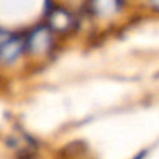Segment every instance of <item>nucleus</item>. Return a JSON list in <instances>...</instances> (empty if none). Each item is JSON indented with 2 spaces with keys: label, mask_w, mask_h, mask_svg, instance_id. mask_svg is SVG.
<instances>
[{
  "label": "nucleus",
  "mask_w": 159,
  "mask_h": 159,
  "mask_svg": "<svg viewBox=\"0 0 159 159\" xmlns=\"http://www.w3.org/2000/svg\"><path fill=\"white\" fill-rule=\"evenodd\" d=\"M28 45H30V49L35 53L45 52L50 45V32L48 31V28L41 27L34 31L30 35Z\"/></svg>",
  "instance_id": "1"
},
{
  "label": "nucleus",
  "mask_w": 159,
  "mask_h": 159,
  "mask_svg": "<svg viewBox=\"0 0 159 159\" xmlns=\"http://www.w3.org/2000/svg\"><path fill=\"white\" fill-rule=\"evenodd\" d=\"M22 50V41L18 38H8L6 43L0 48V57L4 61L10 63V61L16 60L20 56Z\"/></svg>",
  "instance_id": "2"
},
{
  "label": "nucleus",
  "mask_w": 159,
  "mask_h": 159,
  "mask_svg": "<svg viewBox=\"0 0 159 159\" xmlns=\"http://www.w3.org/2000/svg\"><path fill=\"white\" fill-rule=\"evenodd\" d=\"M50 22H52V27L57 31H64L70 27L71 24V17L67 11L63 10H57L52 14L50 17Z\"/></svg>",
  "instance_id": "3"
},
{
  "label": "nucleus",
  "mask_w": 159,
  "mask_h": 159,
  "mask_svg": "<svg viewBox=\"0 0 159 159\" xmlns=\"http://www.w3.org/2000/svg\"><path fill=\"white\" fill-rule=\"evenodd\" d=\"M116 7V0H96V8L99 11H110Z\"/></svg>",
  "instance_id": "4"
},
{
  "label": "nucleus",
  "mask_w": 159,
  "mask_h": 159,
  "mask_svg": "<svg viewBox=\"0 0 159 159\" xmlns=\"http://www.w3.org/2000/svg\"><path fill=\"white\" fill-rule=\"evenodd\" d=\"M7 34L6 32H3V31H0V48L3 46V45L6 43V41H7Z\"/></svg>",
  "instance_id": "5"
},
{
  "label": "nucleus",
  "mask_w": 159,
  "mask_h": 159,
  "mask_svg": "<svg viewBox=\"0 0 159 159\" xmlns=\"http://www.w3.org/2000/svg\"><path fill=\"white\" fill-rule=\"evenodd\" d=\"M154 2H155V3H157V4H158V6H159V0H154Z\"/></svg>",
  "instance_id": "6"
}]
</instances>
